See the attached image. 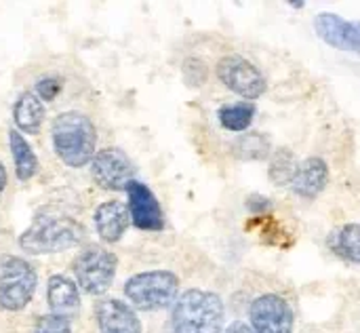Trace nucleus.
Wrapping results in <instances>:
<instances>
[{
  "label": "nucleus",
  "mask_w": 360,
  "mask_h": 333,
  "mask_svg": "<svg viewBox=\"0 0 360 333\" xmlns=\"http://www.w3.org/2000/svg\"><path fill=\"white\" fill-rule=\"evenodd\" d=\"M116 266L118 260L112 251L89 247L74 260V275L82 291H86L89 296H101L110 289Z\"/></svg>",
  "instance_id": "obj_6"
},
{
  "label": "nucleus",
  "mask_w": 360,
  "mask_h": 333,
  "mask_svg": "<svg viewBox=\"0 0 360 333\" xmlns=\"http://www.w3.org/2000/svg\"><path fill=\"white\" fill-rule=\"evenodd\" d=\"M36 270L30 262L15 256L0 258V306L17 313L27 306L36 291Z\"/></svg>",
  "instance_id": "obj_5"
},
{
  "label": "nucleus",
  "mask_w": 360,
  "mask_h": 333,
  "mask_svg": "<svg viewBox=\"0 0 360 333\" xmlns=\"http://www.w3.org/2000/svg\"><path fill=\"white\" fill-rule=\"evenodd\" d=\"M129 224H131L129 207H124L118 201H108L99 205L95 211V228L101 241L105 243H118L127 232Z\"/></svg>",
  "instance_id": "obj_14"
},
{
  "label": "nucleus",
  "mask_w": 360,
  "mask_h": 333,
  "mask_svg": "<svg viewBox=\"0 0 360 333\" xmlns=\"http://www.w3.org/2000/svg\"><path fill=\"white\" fill-rule=\"evenodd\" d=\"M224 302L217 294L188 289L173 304V333H221Z\"/></svg>",
  "instance_id": "obj_2"
},
{
  "label": "nucleus",
  "mask_w": 360,
  "mask_h": 333,
  "mask_svg": "<svg viewBox=\"0 0 360 333\" xmlns=\"http://www.w3.org/2000/svg\"><path fill=\"white\" fill-rule=\"evenodd\" d=\"M8 139H11V154H13V163H15V173L21 182L32 180L38 173V158L32 150V146L25 142V137L11 129L8 131Z\"/></svg>",
  "instance_id": "obj_18"
},
{
  "label": "nucleus",
  "mask_w": 360,
  "mask_h": 333,
  "mask_svg": "<svg viewBox=\"0 0 360 333\" xmlns=\"http://www.w3.org/2000/svg\"><path fill=\"white\" fill-rule=\"evenodd\" d=\"M249 321L255 333H293L295 315L285 298L276 294H264L253 300L249 308Z\"/></svg>",
  "instance_id": "obj_8"
},
{
  "label": "nucleus",
  "mask_w": 360,
  "mask_h": 333,
  "mask_svg": "<svg viewBox=\"0 0 360 333\" xmlns=\"http://www.w3.org/2000/svg\"><path fill=\"white\" fill-rule=\"evenodd\" d=\"M329 182V167L323 158L310 156L300 163L297 173L291 182V192L302 199H316Z\"/></svg>",
  "instance_id": "obj_13"
},
{
  "label": "nucleus",
  "mask_w": 360,
  "mask_h": 333,
  "mask_svg": "<svg viewBox=\"0 0 360 333\" xmlns=\"http://www.w3.org/2000/svg\"><path fill=\"white\" fill-rule=\"evenodd\" d=\"M44 103L34 91H25L19 95L13 108V118L17 129L25 133H38L44 122Z\"/></svg>",
  "instance_id": "obj_17"
},
{
  "label": "nucleus",
  "mask_w": 360,
  "mask_h": 333,
  "mask_svg": "<svg viewBox=\"0 0 360 333\" xmlns=\"http://www.w3.org/2000/svg\"><path fill=\"white\" fill-rule=\"evenodd\" d=\"M297 158L289 148H278L270 158V182L276 186H291L295 173H297Z\"/></svg>",
  "instance_id": "obj_20"
},
{
  "label": "nucleus",
  "mask_w": 360,
  "mask_h": 333,
  "mask_svg": "<svg viewBox=\"0 0 360 333\" xmlns=\"http://www.w3.org/2000/svg\"><path fill=\"white\" fill-rule=\"evenodd\" d=\"M51 135L59 161L68 167H84L93 161L97 131L89 116L80 112H63L55 118Z\"/></svg>",
  "instance_id": "obj_1"
},
{
  "label": "nucleus",
  "mask_w": 360,
  "mask_h": 333,
  "mask_svg": "<svg viewBox=\"0 0 360 333\" xmlns=\"http://www.w3.org/2000/svg\"><path fill=\"white\" fill-rule=\"evenodd\" d=\"M234 152L238 158H266L270 154V142L266 139V135L251 133L236 139Z\"/></svg>",
  "instance_id": "obj_21"
},
{
  "label": "nucleus",
  "mask_w": 360,
  "mask_h": 333,
  "mask_svg": "<svg viewBox=\"0 0 360 333\" xmlns=\"http://www.w3.org/2000/svg\"><path fill=\"white\" fill-rule=\"evenodd\" d=\"M314 30L329 46L360 57V21L344 19L338 13H319L314 17Z\"/></svg>",
  "instance_id": "obj_10"
},
{
  "label": "nucleus",
  "mask_w": 360,
  "mask_h": 333,
  "mask_svg": "<svg viewBox=\"0 0 360 333\" xmlns=\"http://www.w3.org/2000/svg\"><path fill=\"white\" fill-rule=\"evenodd\" d=\"M127 194H129V213H131L133 226H137L139 230L165 228V215H162L160 203L146 184L131 182L127 188Z\"/></svg>",
  "instance_id": "obj_11"
},
{
  "label": "nucleus",
  "mask_w": 360,
  "mask_h": 333,
  "mask_svg": "<svg viewBox=\"0 0 360 333\" xmlns=\"http://www.w3.org/2000/svg\"><path fill=\"white\" fill-rule=\"evenodd\" d=\"M198 76V82L202 84L207 80V65L200 61V59H188L184 63V78L190 87H196V78Z\"/></svg>",
  "instance_id": "obj_23"
},
{
  "label": "nucleus",
  "mask_w": 360,
  "mask_h": 333,
  "mask_svg": "<svg viewBox=\"0 0 360 333\" xmlns=\"http://www.w3.org/2000/svg\"><path fill=\"white\" fill-rule=\"evenodd\" d=\"M219 80L245 99H257L266 93L268 82L257 65H253L243 55H226L217 63Z\"/></svg>",
  "instance_id": "obj_7"
},
{
  "label": "nucleus",
  "mask_w": 360,
  "mask_h": 333,
  "mask_svg": "<svg viewBox=\"0 0 360 333\" xmlns=\"http://www.w3.org/2000/svg\"><path fill=\"white\" fill-rule=\"evenodd\" d=\"M224 333H255L251 329V325H247V323H240V321H236V323H232L228 329Z\"/></svg>",
  "instance_id": "obj_26"
},
{
  "label": "nucleus",
  "mask_w": 360,
  "mask_h": 333,
  "mask_svg": "<svg viewBox=\"0 0 360 333\" xmlns=\"http://www.w3.org/2000/svg\"><path fill=\"white\" fill-rule=\"evenodd\" d=\"M95 319L101 333H141V323L135 310L120 300L97 302Z\"/></svg>",
  "instance_id": "obj_12"
},
{
  "label": "nucleus",
  "mask_w": 360,
  "mask_h": 333,
  "mask_svg": "<svg viewBox=\"0 0 360 333\" xmlns=\"http://www.w3.org/2000/svg\"><path fill=\"white\" fill-rule=\"evenodd\" d=\"M93 180L110 192L127 190L135 182V167L120 148H103L91 161Z\"/></svg>",
  "instance_id": "obj_9"
},
{
  "label": "nucleus",
  "mask_w": 360,
  "mask_h": 333,
  "mask_svg": "<svg viewBox=\"0 0 360 333\" xmlns=\"http://www.w3.org/2000/svg\"><path fill=\"white\" fill-rule=\"evenodd\" d=\"M247 207H249L253 213H257V211H266V209L270 207V201H268L266 196L253 194V196H249V201H247Z\"/></svg>",
  "instance_id": "obj_25"
},
{
  "label": "nucleus",
  "mask_w": 360,
  "mask_h": 333,
  "mask_svg": "<svg viewBox=\"0 0 360 333\" xmlns=\"http://www.w3.org/2000/svg\"><path fill=\"white\" fill-rule=\"evenodd\" d=\"M327 247L340 260L360 264V222H350L335 228L327 239Z\"/></svg>",
  "instance_id": "obj_16"
},
{
  "label": "nucleus",
  "mask_w": 360,
  "mask_h": 333,
  "mask_svg": "<svg viewBox=\"0 0 360 333\" xmlns=\"http://www.w3.org/2000/svg\"><path fill=\"white\" fill-rule=\"evenodd\" d=\"M82 239L84 228L76 220L53 213H38L34 224L19 237V247L32 256L57 253L80 245Z\"/></svg>",
  "instance_id": "obj_3"
},
{
  "label": "nucleus",
  "mask_w": 360,
  "mask_h": 333,
  "mask_svg": "<svg viewBox=\"0 0 360 333\" xmlns=\"http://www.w3.org/2000/svg\"><path fill=\"white\" fill-rule=\"evenodd\" d=\"M257 114V108L255 103L251 101H238V103H228V106H221L217 110V118H219V125L228 131H245L251 127L253 118Z\"/></svg>",
  "instance_id": "obj_19"
},
{
  "label": "nucleus",
  "mask_w": 360,
  "mask_h": 333,
  "mask_svg": "<svg viewBox=\"0 0 360 333\" xmlns=\"http://www.w3.org/2000/svg\"><path fill=\"white\" fill-rule=\"evenodd\" d=\"M124 296L139 310H162L177 302L179 279L171 270L139 272L124 283Z\"/></svg>",
  "instance_id": "obj_4"
},
{
  "label": "nucleus",
  "mask_w": 360,
  "mask_h": 333,
  "mask_svg": "<svg viewBox=\"0 0 360 333\" xmlns=\"http://www.w3.org/2000/svg\"><path fill=\"white\" fill-rule=\"evenodd\" d=\"M46 302L53 315L59 317H74L80 308V291L78 285L65 275H53L46 285Z\"/></svg>",
  "instance_id": "obj_15"
},
{
  "label": "nucleus",
  "mask_w": 360,
  "mask_h": 333,
  "mask_svg": "<svg viewBox=\"0 0 360 333\" xmlns=\"http://www.w3.org/2000/svg\"><path fill=\"white\" fill-rule=\"evenodd\" d=\"M4 188H6V169H4V165L0 163V194H2Z\"/></svg>",
  "instance_id": "obj_27"
},
{
  "label": "nucleus",
  "mask_w": 360,
  "mask_h": 333,
  "mask_svg": "<svg viewBox=\"0 0 360 333\" xmlns=\"http://www.w3.org/2000/svg\"><path fill=\"white\" fill-rule=\"evenodd\" d=\"M59 89H61V82H59L57 78H53V76H51V78H42V80L36 84V91H38L36 95L51 101V99L59 93Z\"/></svg>",
  "instance_id": "obj_24"
},
{
  "label": "nucleus",
  "mask_w": 360,
  "mask_h": 333,
  "mask_svg": "<svg viewBox=\"0 0 360 333\" xmlns=\"http://www.w3.org/2000/svg\"><path fill=\"white\" fill-rule=\"evenodd\" d=\"M34 333H72L70 319L59 317V315H44L38 319Z\"/></svg>",
  "instance_id": "obj_22"
}]
</instances>
